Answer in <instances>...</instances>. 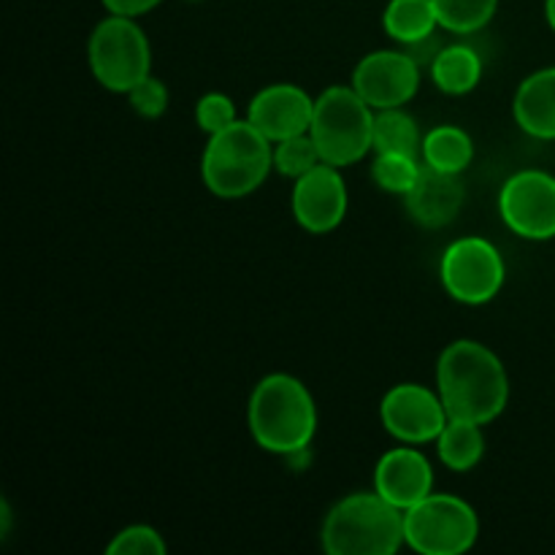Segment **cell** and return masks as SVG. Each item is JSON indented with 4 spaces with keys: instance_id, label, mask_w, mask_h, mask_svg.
<instances>
[{
    "instance_id": "1",
    "label": "cell",
    "mask_w": 555,
    "mask_h": 555,
    "mask_svg": "<svg viewBox=\"0 0 555 555\" xmlns=\"http://www.w3.org/2000/svg\"><path fill=\"white\" fill-rule=\"evenodd\" d=\"M437 390L453 421H496L509 401L507 369L491 347L472 339L448 345L437 363Z\"/></svg>"
},
{
    "instance_id": "2",
    "label": "cell",
    "mask_w": 555,
    "mask_h": 555,
    "mask_svg": "<svg viewBox=\"0 0 555 555\" xmlns=\"http://www.w3.org/2000/svg\"><path fill=\"white\" fill-rule=\"evenodd\" d=\"M249 434L266 453L307 450L318 431V406L307 385L291 374H269L255 385L247 406Z\"/></svg>"
},
{
    "instance_id": "3",
    "label": "cell",
    "mask_w": 555,
    "mask_h": 555,
    "mask_svg": "<svg viewBox=\"0 0 555 555\" xmlns=\"http://www.w3.org/2000/svg\"><path fill=\"white\" fill-rule=\"evenodd\" d=\"M328 555H393L406 545L404 509L374 493H350L328 509L320 531Z\"/></svg>"
},
{
    "instance_id": "4",
    "label": "cell",
    "mask_w": 555,
    "mask_h": 555,
    "mask_svg": "<svg viewBox=\"0 0 555 555\" xmlns=\"http://www.w3.org/2000/svg\"><path fill=\"white\" fill-rule=\"evenodd\" d=\"M274 168L271 141L249 119H236L220 133L209 135L201 177L217 198H244L266 182Z\"/></svg>"
},
{
    "instance_id": "5",
    "label": "cell",
    "mask_w": 555,
    "mask_h": 555,
    "mask_svg": "<svg viewBox=\"0 0 555 555\" xmlns=\"http://www.w3.org/2000/svg\"><path fill=\"white\" fill-rule=\"evenodd\" d=\"M309 135L318 144L323 163L336 168L356 166L374 150V112L356 87H328L314 101Z\"/></svg>"
},
{
    "instance_id": "6",
    "label": "cell",
    "mask_w": 555,
    "mask_h": 555,
    "mask_svg": "<svg viewBox=\"0 0 555 555\" xmlns=\"http://www.w3.org/2000/svg\"><path fill=\"white\" fill-rule=\"evenodd\" d=\"M87 60L98 85L128 95L141 79L150 76L152 49L133 16L112 14L98 22L92 30Z\"/></svg>"
},
{
    "instance_id": "7",
    "label": "cell",
    "mask_w": 555,
    "mask_h": 555,
    "mask_svg": "<svg viewBox=\"0 0 555 555\" xmlns=\"http://www.w3.org/2000/svg\"><path fill=\"white\" fill-rule=\"evenodd\" d=\"M406 545L421 555H461L480 537V518L469 502L431 493L404 513Z\"/></svg>"
},
{
    "instance_id": "8",
    "label": "cell",
    "mask_w": 555,
    "mask_h": 555,
    "mask_svg": "<svg viewBox=\"0 0 555 555\" xmlns=\"http://www.w3.org/2000/svg\"><path fill=\"white\" fill-rule=\"evenodd\" d=\"M439 276L450 298L466 307H482L499 296L507 269L499 249L488 238L466 236L444 249Z\"/></svg>"
},
{
    "instance_id": "9",
    "label": "cell",
    "mask_w": 555,
    "mask_h": 555,
    "mask_svg": "<svg viewBox=\"0 0 555 555\" xmlns=\"http://www.w3.org/2000/svg\"><path fill=\"white\" fill-rule=\"evenodd\" d=\"M504 225L529 242L555 238V177L545 171H518L499 193Z\"/></svg>"
},
{
    "instance_id": "10",
    "label": "cell",
    "mask_w": 555,
    "mask_h": 555,
    "mask_svg": "<svg viewBox=\"0 0 555 555\" xmlns=\"http://www.w3.org/2000/svg\"><path fill=\"white\" fill-rule=\"evenodd\" d=\"M379 421L385 431L404 444L434 442L450 423L439 390L417 383H401L385 393L379 404Z\"/></svg>"
},
{
    "instance_id": "11",
    "label": "cell",
    "mask_w": 555,
    "mask_h": 555,
    "mask_svg": "<svg viewBox=\"0 0 555 555\" xmlns=\"http://www.w3.org/2000/svg\"><path fill=\"white\" fill-rule=\"evenodd\" d=\"M352 87L372 108H401L421 90V65L412 54L379 49L352 70Z\"/></svg>"
},
{
    "instance_id": "12",
    "label": "cell",
    "mask_w": 555,
    "mask_h": 555,
    "mask_svg": "<svg viewBox=\"0 0 555 555\" xmlns=\"http://www.w3.org/2000/svg\"><path fill=\"white\" fill-rule=\"evenodd\" d=\"M293 217L304 231L323 236L336 231L347 215V188L339 168L320 163L312 171L296 179L293 188Z\"/></svg>"
},
{
    "instance_id": "13",
    "label": "cell",
    "mask_w": 555,
    "mask_h": 555,
    "mask_svg": "<svg viewBox=\"0 0 555 555\" xmlns=\"http://www.w3.org/2000/svg\"><path fill=\"white\" fill-rule=\"evenodd\" d=\"M314 117V101L296 85H271L249 101L247 119L271 141L293 139L309 133Z\"/></svg>"
},
{
    "instance_id": "14",
    "label": "cell",
    "mask_w": 555,
    "mask_h": 555,
    "mask_svg": "<svg viewBox=\"0 0 555 555\" xmlns=\"http://www.w3.org/2000/svg\"><path fill=\"white\" fill-rule=\"evenodd\" d=\"M374 491L406 513L434 493L431 464L415 448L388 450L374 469Z\"/></svg>"
},
{
    "instance_id": "15",
    "label": "cell",
    "mask_w": 555,
    "mask_h": 555,
    "mask_svg": "<svg viewBox=\"0 0 555 555\" xmlns=\"http://www.w3.org/2000/svg\"><path fill=\"white\" fill-rule=\"evenodd\" d=\"M406 211L423 228H444L459 217L464 206V184L459 173H444L426 166L415 188L404 195Z\"/></svg>"
},
{
    "instance_id": "16",
    "label": "cell",
    "mask_w": 555,
    "mask_h": 555,
    "mask_svg": "<svg viewBox=\"0 0 555 555\" xmlns=\"http://www.w3.org/2000/svg\"><path fill=\"white\" fill-rule=\"evenodd\" d=\"M513 114L520 130L534 139L555 141V68H542L520 81Z\"/></svg>"
},
{
    "instance_id": "17",
    "label": "cell",
    "mask_w": 555,
    "mask_h": 555,
    "mask_svg": "<svg viewBox=\"0 0 555 555\" xmlns=\"http://www.w3.org/2000/svg\"><path fill=\"white\" fill-rule=\"evenodd\" d=\"M431 79L444 95H466L482 79V60L466 43H453L434 54Z\"/></svg>"
},
{
    "instance_id": "18",
    "label": "cell",
    "mask_w": 555,
    "mask_h": 555,
    "mask_svg": "<svg viewBox=\"0 0 555 555\" xmlns=\"http://www.w3.org/2000/svg\"><path fill=\"white\" fill-rule=\"evenodd\" d=\"M439 25L434 0H390L383 14V27L393 41L417 47L434 36Z\"/></svg>"
},
{
    "instance_id": "19",
    "label": "cell",
    "mask_w": 555,
    "mask_h": 555,
    "mask_svg": "<svg viewBox=\"0 0 555 555\" xmlns=\"http://www.w3.org/2000/svg\"><path fill=\"white\" fill-rule=\"evenodd\" d=\"M439 461L450 472H472L486 455V437L480 431V423L453 421L444 426V431L437 437Z\"/></svg>"
},
{
    "instance_id": "20",
    "label": "cell",
    "mask_w": 555,
    "mask_h": 555,
    "mask_svg": "<svg viewBox=\"0 0 555 555\" xmlns=\"http://www.w3.org/2000/svg\"><path fill=\"white\" fill-rule=\"evenodd\" d=\"M472 157H475V144L469 133L455 125H439L431 133L423 135V160L437 171L464 173Z\"/></svg>"
},
{
    "instance_id": "21",
    "label": "cell",
    "mask_w": 555,
    "mask_h": 555,
    "mask_svg": "<svg viewBox=\"0 0 555 555\" xmlns=\"http://www.w3.org/2000/svg\"><path fill=\"white\" fill-rule=\"evenodd\" d=\"M374 152H401V155H423V139L415 117L401 108H379L374 114Z\"/></svg>"
},
{
    "instance_id": "22",
    "label": "cell",
    "mask_w": 555,
    "mask_h": 555,
    "mask_svg": "<svg viewBox=\"0 0 555 555\" xmlns=\"http://www.w3.org/2000/svg\"><path fill=\"white\" fill-rule=\"evenodd\" d=\"M439 27L459 36L482 30L493 20L499 9V0H434Z\"/></svg>"
},
{
    "instance_id": "23",
    "label": "cell",
    "mask_w": 555,
    "mask_h": 555,
    "mask_svg": "<svg viewBox=\"0 0 555 555\" xmlns=\"http://www.w3.org/2000/svg\"><path fill=\"white\" fill-rule=\"evenodd\" d=\"M423 166L417 157L401 152H377L372 163V179L383 193L406 195L421 179Z\"/></svg>"
},
{
    "instance_id": "24",
    "label": "cell",
    "mask_w": 555,
    "mask_h": 555,
    "mask_svg": "<svg viewBox=\"0 0 555 555\" xmlns=\"http://www.w3.org/2000/svg\"><path fill=\"white\" fill-rule=\"evenodd\" d=\"M320 163H323V157H320L318 144H314L309 133L293 135V139L280 141L274 146V168L291 179L304 177V173L312 171Z\"/></svg>"
},
{
    "instance_id": "25",
    "label": "cell",
    "mask_w": 555,
    "mask_h": 555,
    "mask_svg": "<svg viewBox=\"0 0 555 555\" xmlns=\"http://www.w3.org/2000/svg\"><path fill=\"white\" fill-rule=\"evenodd\" d=\"M166 542L152 526H128L106 545V555H163Z\"/></svg>"
},
{
    "instance_id": "26",
    "label": "cell",
    "mask_w": 555,
    "mask_h": 555,
    "mask_svg": "<svg viewBox=\"0 0 555 555\" xmlns=\"http://www.w3.org/2000/svg\"><path fill=\"white\" fill-rule=\"evenodd\" d=\"M195 122H198V128L204 130V133H220L228 125L236 122V103H233L225 92H206V95L195 103Z\"/></svg>"
},
{
    "instance_id": "27",
    "label": "cell",
    "mask_w": 555,
    "mask_h": 555,
    "mask_svg": "<svg viewBox=\"0 0 555 555\" xmlns=\"http://www.w3.org/2000/svg\"><path fill=\"white\" fill-rule=\"evenodd\" d=\"M128 101L135 114H141L146 119H157L168 108V87L150 74L128 92Z\"/></svg>"
},
{
    "instance_id": "28",
    "label": "cell",
    "mask_w": 555,
    "mask_h": 555,
    "mask_svg": "<svg viewBox=\"0 0 555 555\" xmlns=\"http://www.w3.org/2000/svg\"><path fill=\"white\" fill-rule=\"evenodd\" d=\"M163 0H103V5L108 9V14H119V16H141L146 11H152L155 5H160Z\"/></svg>"
},
{
    "instance_id": "29",
    "label": "cell",
    "mask_w": 555,
    "mask_h": 555,
    "mask_svg": "<svg viewBox=\"0 0 555 555\" xmlns=\"http://www.w3.org/2000/svg\"><path fill=\"white\" fill-rule=\"evenodd\" d=\"M545 16H547V25L555 30V0H545Z\"/></svg>"
}]
</instances>
